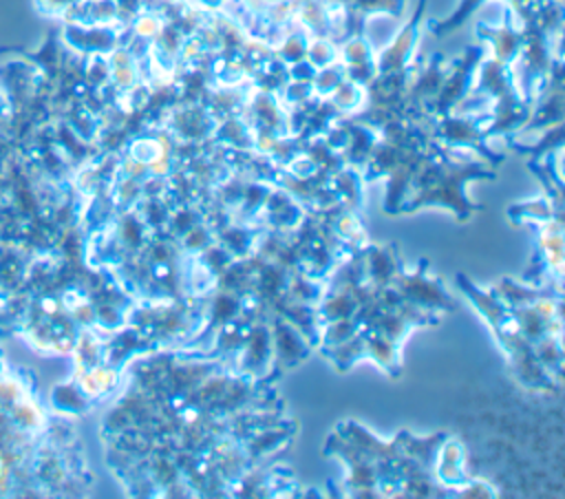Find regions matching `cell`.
<instances>
[{"label":"cell","mask_w":565,"mask_h":499,"mask_svg":"<svg viewBox=\"0 0 565 499\" xmlns=\"http://www.w3.org/2000/svg\"><path fill=\"white\" fill-rule=\"evenodd\" d=\"M13 417L22 426H38L40 424V408L33 402H15L13 404Z\"/></svg>","instance_id":"6da1fadb"}]
</instances>
